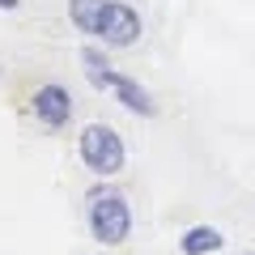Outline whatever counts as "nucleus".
<instances>
[{"label":"nucleus","instance_id":"f257e3e1","mask_svg":"<svg viewBox=\"0 0 255 255\" xmlns=\"http://www.w3.org/2000/svg\"><path fill=\"white\" fill-rule=\"evenodd\" d=\"M85 221H90V234L107 247L128 243L132 234V209H128V196L115 187H94L85 196Z\"/></svg>","mask_w":255,"mask_h":255},{"label":"nucleus","instance_id":"0eeeda50","mask_svg":"<svg viewBox=\"0 0 255 255\" xmlns=\"http://www.w3.org/2000/svg\"><path fill=\"white\" fill-rule=\"evenodd\" d=\"M102 9H107V0H68V17H73V26L85 30V34H94V30H98Z\"/></svg>","mask_w":255,"mask_h":255},{"label":"nucleus","instance_id":"39448f33","mask_svg":"<svg viewBox=\"0 0 255 255\" xmlns=\"http://www.w3.org/2000/svg\"><path fill=\"white\" fill-rule=\"evenodd\" d=\"M30 111H34V119L43 128H64L68 119H73V94L64 90L60 81H47V85H38V90H34Z\"/></svg>","mask_w":255,"mask_h":255},{"label":"nucleus","instance_id":"7ed1b4c3","mask_svg":"<svg viewBox=\"0 0 255 255\" xmlns=\"http://www.w3.org/2000/svg\"><path fill=\"white\" fill-rule=\"evenodd\" d=\"M85 77H90V85H94V90H111V94H115V98L124 102L128 111H132V115H145V119H149V115H157V102L149 98V90H145V85H136L132 77L115 73L111 64H107V68H85Z\"/></svg>","mask_w":255,"mask_h":255},{"label":"nucleus","instance_id":"9d476101","mask_svg":"<svg viewBox=\"0 0 255 255\" xmlns=\"http://www.w3.org/2000/svg\"><path fill=\"white\" fill-rule=\"evenodd\" d=\"M243 255H255V251H243Z\"/></svg>","mask_w":255,"mask_h":255},{"label":"nucleus","instance_id":"f03ea898","mask_svg":"<svg viewBox=\"0 0 255 255\" xmlns=\"http://www.w3.org/2000/svg\"><path fill=\"white\" fill-rule=\"evenodd\" d=\"M77 153H81L85 170H94L98 179L119 174V170H124V162H128L124 136H119L111 124H85L81 136H77Z\"/></svg>","mask_w":255,"mask_h":255},{"label":"nucleus","instance_id":"9b49d317","mask_svg":"<svg viewBox=\"0 0 255 255\" xmlns=\"http://www.w3.org/2000/svg\"><path fill=\"white\" fill-rule=\"evenodd\" d=\"M0 73H4V68H0Z\"/></svg>","mask_w":255,"mask_h":255},{"label":"nucleus","instance_id":"6e6552de","mask_svg":"<svg viewBox=\"0 0 255 255\" xmlns=\"http://www.w3.org/2000/svg\"><path fill=\"white\" fill-rule=\"evenodd\" d=\"M81 64L85 68H107V55H102L98 47H81Z\"/></svg>","mask_w":255,"mask_h":255},{"label":"nucleus","instance_id":"423d86ee","mask_svg":"<svg viewBox=\"0 0 255 255\" xmlns=\"http://www.w3.org/2000/svg\"><path fill=\"white\" fill-rule=\"evenodd\" d=\"M221 230L217 226H191L187 234L179 238V251L183 255H213V251H221Z\"/></svg>","mask_w":255,"mask_h":255},{"label":"nucleus","instance_id":"20e7f679","mask_svg":"<svg viewBox=\"0 0 255 255\" xmlns=\"http://www.w3.org/2000/svg\"><path fill=\"white\" fill-rule=\"evenodd\" d=\"M94 38H102V47H132L140 38V13L124 0H107Z\"/></svg>","mask_w":255,"mask_h":255},{"label":"nucleus","instance_id":"1a4fd4ad","mask_svg":"<svg viewBox=\"0 0 255 255\" xmlns=\"http://www.w3.org/2000/svg\"><path fill=\"white\" fill-rule=\"evenodd\" d=\"M17 4H21V0H0V13H13Z\"/></svg>","mask_w":255,"mask_h":255}]
</instances>
